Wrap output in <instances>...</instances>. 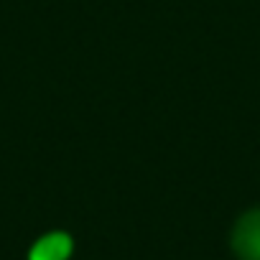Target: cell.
Returning a JSON list of instances; mask_svg holds the SVG:
<instances>
[{"instance_id": "obj_1", "label": "cell", "mask_w": 260, "mask_h": 260, "mask_svg": "<svg viewBox=\"0 0 260 260\" xmlns=\"http://www.w3.org/2000/svg\"><path fill=\"white\" fill-rule=\"evenodd\" d=\"M232 250L240 260H260V209L242 214L232 230Z\"/></svg>"}, {"instance_id": "obj_2", "label": "cell", "mask_w": 260, "mask_h": 260, "mask_svg": "<svg viewBox=\"0 0 260 260\" xmlns=\"http://www.w3.org/2000/svg\"><path fill=\"white\" fill-rule=\"evenodd\" d=\"M72 255V237L67 232L44 235L28 252V260H67Z\"/></svg>"}]
</instances>
